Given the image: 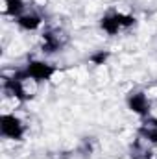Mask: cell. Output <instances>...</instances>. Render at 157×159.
<instances>
[{
    "mask_svg": "<svg viewBox=\"0 0 157 159\" xmlns=\"http://www.w3.org/2000/svg\"><path fill=\"white\" fill-rule=\"evenodd\" d=\"M56 67L46 63V61H41V59H32L28 61V65L22 69V70H17L13 76L20 80H32L35 83H43V81H48L52 80V76L56 74Z\"/></svg>",
    "mask_w": 157,
    "mask_h": 159,
    "instance_id": "obj_1",
    "label": "cell"
},
{
    "mask_svg": "<svg viewBox=\"0 0 157 159\" xmlns=\"http://www.w3.org/2000/svg\"><path fill=\"white\" fill-rule=\"evenodd\" d=\"M135 24V17L128 13H118V11H109L100 19V28L107 35H117L120 30H128Z\"/></svg>",
    "mask_w": 157,
    "mask_h": 159,
    "instance_id": "obj_2",
    "label": "cell"
},
{
    "mask_svg": "<svg viewBox=\"0 0 157 159\" xmlns=\"http://www.w3.org/2000/svg\"><path fill=\"white\" fill-rule=\"evenodd\" d=\"M24 81H26V80H20V78L11 76V78H7L6 81H4V89H6L11 96H15L19 102H26V100L32 98V94L26 93V89H24Z\"/></svg>",
    "mask_w": 157,
    "mask_h": 159,
    "instance_id": "obj_6",
    "label": "cell"
},
{
    "mask_svg": "<svg viewBox=\"0 0 157 159\" xmlns=\"http://www.w3.org/2000/svg\"><path fill=\"white\" fill-rule=\"evenodd\" d=\"M109 59V52L107 50H96V52H92L91 56H89V61L92 63V65H105V61Z\"/></svg>",
    "mask_w": 157,
    "mask_h": 159,
    "instance_id": "obj_10",
    "label": "cell"
},
{
    "mask_svg": "<svg viewBox=\"0 0 157 159\" xmlns=\"http://www.w3.org/2000/svg\"><path fill=\"white\" fill-rule=\"evenodd\" d=\"M24 133H26V126H24V122L19 117H15L11 113H6V115L0 117V135L4 139L22 141Z\"/></svg>",
    "mask_w": 157,
    "mask_h": 159,
    "instance_id": "obj_3",
    "label": "cell"
},
{
    "mask_svg": "<svg viewBox=\"0 0 157 159\" xmlns=\"http://www.w3.org/2000/svg\"><path fill=\"white\" fill-rule=\"evenodd\" d=\"M15 22L24 32H35L41 24H43V19H41V15H37V13H24L19 19H15Z\"/></svg>",
    "mask_w": 157,
    "mask_h": 159,
    "instance_id": "obj_7",
    "label": "cell"
},
{
    "mask_svg": "<svg viewBox=\"0 0 157 159\" xmlns=\"http://www.w3.org/2000/svg\"><path fill=\"white\" fill-rule=\"evenodd\" d=\"M4 6H6V15L13 19H19L20 15H24V9H26L24 0H6Z\"/></svg>",
    "mask_w": 157,
    "mask_h": 159,
    "instance_id": "obj_9",
    "label": "cell"
},
{
    "mask_svg": "<svg viewBox=\"0 0 157 159\" xmlns=\"http://www.w3.org/2000/svg\"><path fill=\"white\" fill-rule=\"evenodd\" d=\"M61 48V41L57 35H54L52 32H44L43 34V52L44 54H54Z\"/></svg>",
    "mask_w": 157,
    "mask_h": 159,
    "instance_id": "obj_8",
    "label": "cell"
},
{
    "mask_svg": "<svg viewBox=\"0 0 157 159\" xmlns=\"http://www.w3.org/2000/svg\"><path fill=\"white\" fill-rule=\"evenodd\" d=\"M126 106L131 113L139 115L141 119H146L150 117V111H152V104L146 96L144 91H131L128 96H126Z\"/></svg>",
    "mask_w": 157,
    "mask_h": 159,
    "instance_id": "obj_4",
    "label": "cell"
},
{
    "mask_svg": "<svg viewBox=\"0 0 157 159\" xmlns=\"http://www.w3.org/2000/svg\"><path fill=\"white\" fill-rule=\"evenodd\" d=\"M137 133H139V139H144L148 144L157 146V119L152 115L142 119V124L139 126Z\"/></svg>",
    "mask_w": 157,
    "mask_h": 159,
    "instance_id": "obj_5",
    "label": "cell"
}]
</instances>
